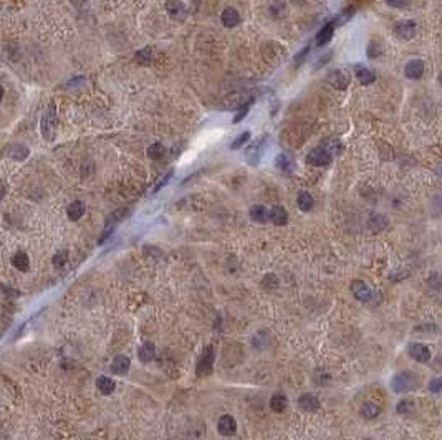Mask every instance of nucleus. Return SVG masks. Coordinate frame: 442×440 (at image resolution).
Segmentation results:
<instances>
[{
	"label": "nucleus",
	"instance_id": "obj_1",
	"mask_svg": "<svg viewBox=\"0 0 442 440\" xmlns=\"http://www.w3.org/2000/svg\"><path fill=\"white\" fill-rule=\"evenodd\" d=\"M418 385V377H416L412 372L406 371V372H399L393 377V383H391V387H393L394 392L403 394V392H409L412 389Z\"/></svg>",
	"mask_w": 442,
	"mask_h": 440
},
{
	"label": "nucleus",
	"instance_id": "obj_2",
	"mask_svg": "<svg viewBox=\"0 0 442 440\" xmlns=\"http://www.w3.org/2000/svg\"><path fill=\"white\" fill-rule=\"evenodd\" d=\"M267 141H269V136L264 134V136H260L253 144H250L249 148L245 149V161H247L250 166H257L258 162H260L262 154H264V151L267 148Z\"/></svg>",
	"mask_w": 442,
	"mask_h": 440
},
{
	"label": "nucleus",
	"instance_id": "obj_3",
	"mask_svg": "<svg viewBox=\"0 0 442 440\" xmlns=\"http://www.w3.org/2000/svg\"><path fill=\"white\" fill-rule=\"evenodd\" d=\"M55 126H57V108H55V103H52L48 106L47 113L43 115V118H41V123H40L41 134H43V137L47 141H52L53 139Z\"/></svg>",
	"mask_w": 442,
	"mask_h": 440
},
{
	"label": "nucleus",
	"instance_id": "obj_4",
	"mask_svg": "<svg viewBox=\"0 0 442 440\" xmlns=\"http://www.w3.org/2000/svg\"><path fill=\"white\" fill-rule=\"evenodd\" d=\"M328 79H330V83L336 88V90L343 91V90L348 88L349 79H351V75H349V71L345 70V68H336L328 75Z\"/></svg>",
	"mask_w": 442,
	"mask_h": 440
},
{
	"label": "nucleus",
	"instance_id": "obj_5",
	"mask_svg": "<svg viewBox=\"0 0 442 440\" xmlns=\"http://www.w3.org/2000/svg\"><path fill=\"white\" fill-rule=\"evenodd\" d=\"M214 366V349L212 346H207L201 356V361L197 363V374L199 376H209Z\"/></svg>",
	"mask_w": 442,
	"mask_h": 440
},
{
	"label": "nucleus",
	"instance_id": "obj_6",
	"mask_svg": "<svg viewBox=\"0 0 442 440\" xmlns=\"http://www.w3.org/2000/svg\"><path fill=\"white\" fill-rule=\"evenodd\" d=\"M307 159L311 166H316V167L328 166L331 162V156L328 154V151L325 149L323 146H318V148H315L313 151H310V154H308Z\"/></svg>",
	"mask_w": 442,
	"mask_h": 440
},
{
	"label": "nucleus",
	"instance_id": "obj_7",
	"mask_svg": "<svg viewBox=\"0 0 442 440\" xmlns=\"http://www.w3.org/2000/svg\"><path fill=\"white\" fill-rule=\"evenodd\" d=\"M267 48H270V52H267L264 50V58L265 61L272 63V65H278L283 58H285V48L282 47V45L275 43V41H270V43L265 45Z\"/></svg>",
	"mask_w": 442,
	"mask_h": 440
},
{
	"label": "nucleus",
	"instance_id": "obj_8",
	"mask_svg": "<svg viewBox=\"0 0 442 440\" xmlns=\"http://www.w3.org/2000/svg\"><path fill=\"white\" fill-rule=\"evenodd\" d=\"M351 291L358 300L363 301V303H369L374 296L373 290H371L365 282H361V280H354L351 283Z\"/></svg>",
	"mask_w": 442,
	"mask_h": 440
},
{
	"label": "nucleus",
	"instance_id": "obj_9",
	"mask_svg": "<svg viewBox=\"0 0 442 440\" xmlns=\"http://www.w3.org/2000/svg\"><path fill=\"white\" fill-rule=\"evenodd\" d=\"M394 32H396V37H398V38L411 40L416 33V22H412V20H403V22H399L396 25Z\"/></svg>",
	"mask_w": 442,
	"mask_h": 440
},
{
	"label": "nucleus",
	"instance_id": "obj_10",
	"mask_svg": "<svg viewBox=\"0 0 442 440\" xmlns=\"http://www.w3.org/2000/svg\"><path fill=\"white\" fill-rule=\"evenodd\" d=\"M409 356L419 363H427L431 359V351H429V347L426 344L412 343V344H409Z\"/></svg>",
	"mask_w": 442,
	"mask_h": 440
},
{
	"label": "nucleus",
	"instance_id": "obj_11",
	"mask_svg": "<svg viewBox=\"0 0 442 440\" xmlns=\"http://www.w3.org/2000/svg\"><path fill=\"white\" fill-rule=\"evenodd\" d=\"M166 8H168L169 15L176 20H184L187 15V8L181 0H168L166 3Z\"/></svg>",
	"mask_w": 442,
	"mask_h": 440
},
{
	"label": "nucleus",
	"instance_id": "obj_12",
	"mask_svg": "<svg viewBox=\"0 0 442 440\" xmlns=\"http://www.w3.org/2000/svg\"><path fill=\"white\" fill-rule=\"evenodd\" d=\"M217 429H219L220 434L225 435V437H229V435H233V434H235V430H237L235 419H233L232 416H222V417L219 419V422H217Z\"/></svg>",
	"mask_w": 442,
	"mask_h": 440
},
{
	"label": "nucleus",
	"instance_id": "obj_13",
	"mask_svg": "<svg viewBox=\"0 0 442 440\" xmlns=\"http://www.w3.org/2000/svg\"><path fill=\"white\" fill-rule=\"evenodd\" d=\"M129 367H131V361H129V358L124 354H118L111 363V372H115V374H118V376L126 374L129 371Z\"/></svg>",
	"mask_w": 442,
	"mask_h": 440
},
{
	"label": "nucleus",
	"instance_id": "obj_14",
	"mask_svg": "<svg viewBox=\"0 0 442 440\" xmlns=\"http://www.w3.org/2000/svg\"><path fill=\"white\" fill-rule=\"evenodd\" d=\"M406 77L409 79H418L424 75V61L423 60H411L404 70Z\"/></svg>",
	"mask_w": 442,
	"mask_h": 440
},
{
	"label": "nucleus",
	"instance_id": "obj_15",
	"mask_svg": "<svg viewBox=\"0 0 442 440\" xmlns=\"http://www.w3.org/2000/svg\"><path fill=\"white\" fill-rule=\"evenodd\" d=\"M298 404L305 412H315L320 409V401L316 399L313 394H302L298 399Z\"/></svg>",
	"mask_w": 442,
	"mask_h": 440
},
{
	"label": "nucleus",
	"instance_id": "obj_16",
	"mask_svg": "<svg viewBox=\"0 0 442 440\" xmlns=\"http://www.w3.org/2000/svg\"><path fill=\"white\" fill-rule=\"evenodd\" d=\"M275 166H277L278 171L285 174H291L295 171V161L291 159L288 154H278L277 159H275Z\"/></svg>",
	"mask_w": 442,
	"mask_h": 440
},
{
	"label": "nucleus",
	"instance_id": "obj_17",
	"mask_svg": "<svg viewBox=\"0 0 442 440\" xmlns=\"http://www.w3.org/2000/svg\"><path fill=\"white\" fill-rule=\"evenodd\" d=\"M269 220H272L275 225H285L288 220V213L280 205H275L269 210Z\"/></svg>",
	"mask_w": 442,
	"mask_h": 440
},
{
	"label": "nucleus",
	"instance_id": "obj_18",
	"mask_svg": "<svg viewBox=\"0 0 442 440\" xmlns=\"http://www.w3.org/2000/svg\"><path fill=\"white\" fill-rule=\"evenodd\" d=\"M335 28L336 25L335 23H327L323 25V28L318 32V35H316V45L318 47H323V45H327L328 41L333 38V33H335Z\"/></svg>",
	"mask_w": 442,
	"mask_h": 440
},
{
	"label": "nucleus",
	"instance_id": "obj_19",
	"mask_svg": "<svg viewBox=\"0 0 442 440\" xmlns=\"http://www.w3.org/2000/svg\"><path fill=\"white\" fill-rule=\"evenodd\" d=\"M85 210H86L85 204H83L81 200H75V202H72V204L68 205V209H66V213H68V219L70 220L77 222V220H80L83 215H85Z\"/></svg>",
	"mask_w": 442,
	"mask_h": 440
},
{
	"label": "nucleus",
	"instance_id": "obj_20",
	"mask_svg": "<svg viewBox=\"0 0 442 440\" xmlns=\"http://www.w3.org/2000/svg\"><path fill=\"white\" fill-rule=\"evenodd\" d=\"M222 23L225 25V27H235V25H239L240 23V15H239V12L235 10V8H232V7H229V8H225V10L222 12Z\"/></svg>",
	"mask_w": 442,
	"mask_h": 440
},
{
	"label": "nucleus",
	"instance_id": "obj_21",
	"mask_svg": "<svg viewBox=\"0 0 442 440\" xmlns=\"http://www.w3.org/2000/svg\"><path fill=\"white\" fill-rule=\"evenodd\" d=\"M250 219L253 222H258V224H265V222H269V209L264 205H253L250 209Z\"/></svg>",
	"mask_w": 442,
	"mask_h": 440
},
{
	"label": "nucleus",
	"instance_id": "obj_22",
	"mask_svg": "<svg viewBox=\"0 0 442 440\" xmlns=\"http://www.w3.org/2000/svg\"><path fill=\"white\" fill-rule=\"evenodd\" d=\"M12 265H14L17 270L20 271H27L28 267H30V260H28V255L25 251H17V253L12 257Z\"/></svg>",
	"mask_w": 442,
	"mask_h": 440
},
{
	"label": "nucleus",
	"instance_id": "obj_23",
	"mask_svg": "<svg viewBox=\"0 0 442 440\" xmlns=\"http://www.w3.org/2000/svg\"><path fill=\"white\" fill-rule=\"evenodd\" d=\"M7 154L12 159H15V161H23L30 154V151H28V148H25L23 144H14L7 149Z\"/></svg>",
	"mask_w": 442,
	"mask_h": 440
},
{
	"label": "nucleus",
	"instance_id": "obj_24",
	"mask_svg": "<svg viewBox=\"0 0 442 440\" xmlns=\"http://www.w3.org/2000/svg\"><path fill=\"white\" fill-rule=\"evenodd\" d=\"M356 78L360 79L361 85H371V83H374V79H376V75H374L371 70L365 68V66L358 65L356 66Z\"/></svg>",
	"mask_w": 442,
	"mask_h": 440
},
{
	"label": "nucleus",
	"instance_id": "obj_25",
	"mask_svg": "<svg viewBox=\"0 0 442 440\" xmlns=\"http://www.w3.org/2000/svg\"><path fill=\"white\" fill-rule=\"evenodd\" d=\"M137 356H139V359L143 363H151L154 358H156V347H154L151 343H146L139 347V351H137Z\"/></svg>",
	"mask_w": 442,
	"mask_h": 440
},
{
	"label": "nucleus",
	"instance_id": "obj_26",
	"mask_svg": "<svg viewBox=\"0 0 442 440\" xmlns=\"http://www.w3.org/2000/svg\"><path fill=\"white\" fill-rule=\"evenodd\" d=\"M96 387H98V391L101 392V394H106V396H108V394H111L113 391H115L116 383L111 379V377L101 376V377H98V381H96Z\"/></svg>",
	"mask_w": 442,
	"mask_h": 440
},
{
	"label": "nucleus",
	"instance_id": "obj_27",
	"mask_svg": "<svg viewBox=\"0 0 442 440\" xmlns=\"http://www.w3.org/2000/svg\"><path fill=\"white\" fill-rule=\"evenodd\" d=\"M297 205L302 212H310L313 209V197L308 194V192H302L297 199Z\"/></svg>",
	"mask_w": 442,
	"mask_h": 440
},
{
	"label": "nucleus",
	"instance_id": "obj_28",
	"mask_svg": "<svg viewBox=\"0 0 442 440\" xmlns=\"http://www.w3.org/2000/svg\"><path fill=\"white\" fill-rule=\"evenodd\" d=\"M270 409L277 414L283 412L287 409V397L283 394H275L272 399H270Z\"/></svg>",
	"mask_w": 442,
	"mask_h": 440
},
{
	"label": "nucleus",
	"instance_id": "obj_29",
	"mask_svg": "<svg viewBox=\"0 0 442 440\" xmlns=\"http://www.w3.org/2000/svg\"><path fill=\"white\" fill-rule=\"evenodd\" d=\"M148 156L151 159H154V161H161V159L166 156L164 146L159 144V142H154V144H151L148 148Z\"/></svg>",
	"mask_w": 442,
	"mask_h": 440
},
{
	"label": "nucleus",
	"instance_id": "obj_30",
	"mask_svg": "<svg viewBox=\"0 0 442 440\" xmlns=\"http://www.w3.org/2000/svg\"><path fill=\"white\" fill-rule=\"evenodd\" d=\"M151 58H153V50L149 47H146L143 50H139V52L136 53L135 60L137 61V65L141 66H148L149 63H151Z\"/></svg>",
	"mask_w": 442,
	"mask_h": 440
},
{
	"label": "nucleus",
	"instance_id": "obj_31",
	"mask_svg": "<svg viewBox=\"0 0 442 440\" xmlns=\"http://www.w3.org/2000/svg\"><path fill=\"white\" fill-rule=\"evenodd\" d=\"M323 148L327 149L328 154H330V156L333 157V156H338V154L341 153V149H343V144H341L340 139H335V137H331V139H328L327 142H325Z\"/></svg>",
	"mask_w": 442,
	"mask_h": 440
},
{
	"label": "nucleus",
	"instance_id": "obj_32",
	"mask_svg": "<svg viewBox=\"0 0 442 440\" xmlns=\"http://www.w3.org/2000/svg\"><path fill=\"white\" fill-rule=\"evenodd\" d=\"M368 225L373 232H378V230H383L386 227V219L383 215H379V213H373V215L369 217Z\"/></svg>",
	"mask_w": 442,
	"mask_h": 440
},
{
	"label": "nucleus",
	"instance_id": "obj_33",
	"mask_svg": "<svg viewBox=\"0 0 442 440\" xmlns=\"http://www.w3.org/2000/svg\"><path fill=\"white\" fill-rule=\"evenodd\" d=\"M379 412H381L379 405L373 404V402H366V404L363 405V409H361L363 417H366V419H374V417H378V416H379Z\"/></svg>",
	"mask_w": 442,
	"mask_h": 440
},
{
	"label": "nucleus",
	"instance_id": "obj_34",
	"mask_svg": "<svg viewBox=\"0 0 442 440\" xmlns=\"http://www.w3.org/2000/svg\"><path fill=\"white\" fill-rule=\"evenodd\" d=\"M173 175H174V171H168L166 174H162L159 179H157V182H156V186H154V189H153V194H156V192H159L162 187H166L169 184V181L173 179Z\"/></svg>",
	"mask_w": 442,
	"mask_h": 440
},
{
	"label": "nucleus",
	"instance_id": "obj_35",
	"mask_svg": "<svg viewBox=\"0 0 442 440\" xmlns=\"http://www.w3.org/2000/svg\"><path fill=\"white\" fill-rule=\"evenodd\" d=\"M412 409H414V402L411 399H403V401H399L398 405H396L398 414H411Z\"/></svg>",
	"mask_w": 442,
	"mask_h": 440
},
{
	"label": "nucleus",
	"instance_id": "obj_36",
	"mask_svg": "<svg viewBox=\"0 0 442 440\" xmlns=\"http://www.w3.org/2000/svg\"><path fill=\"white\" fill-rule=\"evenodd\" d=\"M249 139H250V133H249V131H244L242 134H239V136H237L235 139H233V142L231 144V148H232V149H240L244 144H247V141H249Z\"/></svg>",
	"mask_w": 442,
	"mask_h": 440
},
{
	"label": "nucleus",
	"instance_id": "obj_37",
	"mask_svg": "<svg viewBox=\"0 0 442 440\" xmlns=\"http://www.w3.org/2000/svg\"><path fill=\"white\" fill-rule=\"evenodd\" d=\"M66 260H68V253H66L65 250H61V251H58L57 255H53V265H55L57 268H61L66 263Z\"/></svg>",
	"mask_w": 442,
	"mask_h": 440
},
{
	"label": "nucleus",
	"instance_id": "obj_38",
	"mask_svg": "<svg viewBox=\"0 0 442 440\" xmlns=\"http://www.w3.org/2000/svg\"><path fill=\"white\" fill-rule=\"evenodd\" d=\"M353 15H354V7L346 8V10H343V14H341L340 19H338L336 22H335V25H343L345 22H348V20L351 19Z\"/></svg>",
	"mask_w": 442,
	"mask_h": 440
},
{
	"label": "nucleus",
	"instance_id": "obj_39",
	"mask_svg": "<svg viewBox=\"0 0 442 440\" xmlns=\"http://www.w3.org/2000/svg\"><path fill=\"white\" fill-rule=\"evenodd\" d=\"M250 104H252V101H249L247 104H244V106H242V110H240L239 113H237V115H235V118H233V123L237 124V123H240V121L245 118V115H247V111H249Z\"/></svg>",
	"mask_w": 442,
	"mask_h": 440
},
{
	"label": "nucleus",
	"instance_id": "obj_40",
	"mask_svg": "<svg viewBox=\"0 0 442 440\" xmlns=\"http://www.w3.org/2000/svg\"><path fill=\"white\" fill-rule=\"evenodd\" d=\"M86 83V78L85 77H77V78H73L72 81H68L66 83V86L68 88H80V86H83Z\"/></svg>",
	"mask_w": 442,
	"mask_h": 440
},
{
	"label": "nucleus",
	"instance_id": "obj_41",
	"mask_svg": "<svg viewBox=\"0 0 442 440\" xmlns=\"http://www.w3.org/2000/svg\"><path fill=\"white\" fill-rule=\"evenodd\" d=\"M441 385H442V381H441V379H434L431 384H429V391L439 392V391H441Z\"/></svg>",
	"mask_w": 442,
	"mask_h": 440
},
{
	"label": "nucleus",
	"instance_id": "obj_42",
	"mask_svg": "<svg viewBox=\"0 0 442 440\" xmlns=\"http://www.w3.org/2000/svg\"><path fill=\"white\" fill-rule=\"evenodd\" d=\"M407 0H386V3L389 7H393V8H399V7H403L404 3H406Z\"/></svg>",
	"mask_w": 442,
	"mask_h": 440
},
{
	"label": "nucleus",
	"instance_id": "obj_43",
	"mask_svg": "<svg viewBox=\"0 0 442 440\" xmlns=\"http://www.w3.org/2000/svg\"><path fill=\"white\" fill-rule=\"evenodd\" d=\"M2 98H3V88L0 86V101H2Z\"/></svg>",
	"mask_w": 442,
	"mask_h": 440
}]
</instances>
